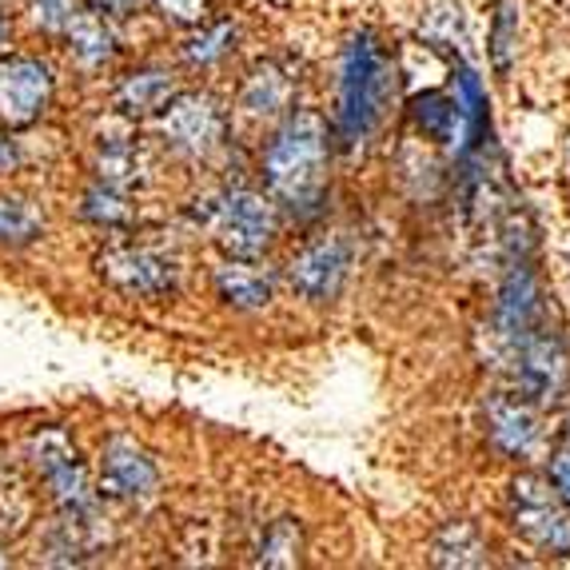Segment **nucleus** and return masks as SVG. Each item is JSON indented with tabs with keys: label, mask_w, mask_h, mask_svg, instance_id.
I'll use <instances>...</instances> for the list:
<instances>
[{
	"label": "nucleus",
	"mask_w": 570,
	"mask_h": 570,
	"mask_svg": "<svg viewBox=\"0 0 570 570\" xmlns=\"http://www.w3.org/2000/svg\"><path fill=\"white\" fill-rule=\"evenodd\" d=\"M264 188L295 216H312L327 191V124L312 108L284 120L264 153Z\"/></svg>",
	"instance_id": "nucleus-1"
},
{
	"label": "nucleus",
	"mask_w": 570,
	"mask_h": 570,
	"mask_svg": "<svg viewBox=\"0 0 570 570\" xmlns=\"http://www.w3.org/2000/svg\"><path fill=\"white\" fill-rule=\"evenodd\" d=\"M391 96H395V65L387 48L371 29L355 32L352 45L343 48L340 108H335V136L347 153L367 144V136L380 128Z\"/></svg>",
	"instance_id": "nucleus-2"
},
{
	"label": "nucleus",
	"mask_w": 570,
	"mask_h": 570,
	"mask_svg": "<svg viewBox=\"0 0 570 570\" xmlns=\"http://www.w3.org/2000/svg\"><path fill=\"white\" fill-rule=\"evenodd\" d=\"M507 363H511L514 395L527 400L531 407H547L567 387V371H570L567 343H562V335L547 320L514 343V352L507 355Z\"/></svg>",
	"instance_id": "nucleus-3"
},
{
	"label": "nucleus",
	"mask_w": 570,
	"mask_h": 570,
	"mask_svg": "<svg viewBox=\"0 0 570 570\" xmlns=\"http://www.w3.org/2000/svg\"><path fill=\"white\" fill-rule=\"evenodd\" d=\"M212 239H216L232 259H256L264 256L276 239V200L259 191H228L208 212Z\"/></svg>",
	"instance_id": "nucleus-4"
},
{
	"label": "nucleus",
	"mask_w": 570,
	"mask_h": 570,
	"mask_svg": "<svg viewBox=\"0 0 570 570\" xmlns=\"http://www.w3.org/2000/svg\"><path fill=\"white\" fill-rule=\"evenodd\" d=\"M511 527L539 551L570 554V503L542 475H519L511 483Z\"/></svg>",
	"instance_id": "nucleus-5"
},
{
	"label": "nucleus",
	"mask_w": 570,
	"mask_h": 570,
	"mask_svg": "<svg viewBox=\"0 0 570 570\" xmlns=\"http://www.w3.org/2000/svg\"><path fill=\"white\" fill-rule=\"evenodd\" d=\"M32 463L40 466L48 491H52V503L68 514V519H85L96 503V491L88 483L85 463L77 459V448L68 443L65 431H40L29 443Z\"/></svg>",
	"instance_id": "nucleus-6"
},
{
	"label": "nucleus",
	"mask_w": 570,
	"mask_h": 570,
	"mask_svg": "<svg viewBox=\"0 0 570 570\" xmlns=\"http://www.w3.org/2000/svg\"><path fill=\"white\" fill-rule=\"evenodd\" d=\"M52 68L37 57L0 60V128H29L52 105Z\"/></svg>",
	"instance_id": "nucleus-7"
},
{
	"label": "nucleus",
	"mask_w": 570,
	"mask_h": 570,
	"mask_svg": "<svg viewBox=\"0 0 570 570\" xmlns=\"http://www.w3.org/2000/svg\"><path fill=\"white\" fill-rule=\"evenodd\" d=\"M542 320H547L542 315V292L531 264L523 256L511 259L503 284H499V299H494V315H491V335L499 343L503 360L514 352V343L523 340L531 327H539Z\"/></svg>",
	"instance_id": "nucleus-8"
},
{
	"label": "nucleus",
	"mask_w": 570,
	"mask_h": 570,
	"mask_svg": "<svg viewBox=\"0 0 570 570\" xmlns=\"http://www.w3.org/2000/svg\"><path fill=\"white\" fill-rule=\"evenodd\" d=\"M160 132L176 153L204 156L224 140V108L208 92H180L168 96L160 116Z\"/></svg>",
	"instance_id": "nucleus-9"
},
{
	"label": "nucleus",
	"mask_w": 570,
	"mask_h": 570,
	"mask_svg": "<svg viewBox=\"0 0 570 570\" xmlns=\"http://www.w3.org/2000/svg\"><path fill=\"white\" fill-rule=\"evenodd\" d=\"M96 267L116 292L136 295V299H164L176 292V264L148 247H108L96 259Z\"/></svg>",
	"instance_id": "nucleus-10"
},
{
	"label": "nucleus",
	"mask_w": 570,
	"mask_h": 570,
	"mask_svg": "<svg viewBox=\"0 0 570 570\" xmlns=\"http://www.w3.org/2000/svg\"><path fill=\"white\" fill-rule=\"evenodd\" d=\"M347 272H352V244L343 236H324V239H315V244H307L304 252L292 259L287 279H292V287L304 295V299L327 304V299L340 295Z\"/></svg>",
	"instance_id": "nucleus-11"
},
{
	"label": "nucleus",
	"mask_w": 570,
	"mask_h": 570,
	"mask_svg": "<svg viewBox=\"0 0 570 570\" xmlns=\"http://www.w3.org/2000/svg\"><path fill=\"white\" fill-rule=\"evenodd\" d=\"M156 487H160V471L148 459V451L136 448L128 435L108 439L105 455H100V483H96V491L105 494V499L132 503V499H148Z\"/></svg>",
	"instance_id": "nucleus-12"
},
{
	"label": "nucleus",
	"mask_w": 570,
	"mask_h": 570,
	"mask_svg": "<svg viewBox=\"0 0 570 570\" xmlns=\"http://www.w3.org/2000/svg\"><path fill=\"white\" fill-rule=\"evenodd\" d=\"M487 435L499 451L507 455H531L534 443H539V415L527 400L519 395H491L487 403Z\"/></svg>",
	"instance_id": "nucleus-13"
},
{
	"label": "nucleus",
	"mask_w": 570,
	"mask_h": 570,
	"mask_svg": "<svg viewBox=\"0 0 570 570\" xmlns=\"http://www.w3.org/2000/svg\"><path fill=\"white\" fill-rule=\"evenodd\" d=\"M216 292L224 304L239 307V312H259L272 304L276 279H272V272L247 264V259H232L216 272Z\"/></svg>",
	"instance_id": "nucleus-14"
},
{
	"label": "nucleus",
	"mask_w": 570,
	"mask_h": 570,
	"mask_svg": "<svg viewBox=\"0 0 570 570\" xmlns=\"http://www.w3.org/2000/svg\"><path fill=\"white\" fill-rule=\"evenodd\" d=\"M431 562L435 567H455V570H466V567H487V539L475 523H466V519H451L435 531L431 539Z\"/></svg>",
	"instance_id": "nucleus-15"
},
{
	"label": "nucleus",
	"mask_w": 570,
	"mask_h": 570,
	"mask_svg": "<svg viewBox=\"0 0 570 570\" xmlns=\"http://www.w3.org/2000/svg\"><path fill=\"white\" fill-rule=\"evenodd\" d=\"M65 32H68V52H72L80 65L100 68L116 57V37H112V29L105 24L100 12H92V9L77 12V17L65 24Z\"/></svg>",
	"instance_id": "nucleus-16"
},
{
	"label": "nucleus",
	"mask_w": 570,
	"mask_h": 570,
	"mask_svg": "<svg viewBox=\"0 0 570 570\" xmlns=\"http://www.w3.org/2000/svg\"><path fill=\"white\" fill-rule=\"evenodd\" d=\"M171 96V77L160 68H148V72H132L116 88V108L124 116H153L168 105Z\"/></svg>",
	"instance_id": "nucleus-17"
},
{
	"label": "nucleus",
	"mask_w": 570,
	"mask_h": 570,
	"mask_svg": "<svg viewBox=\"0 0 570 570\" xmlns=\"http://www.w3.org/2000/svg\"><path fill=\"white\" fill-rule=\"evenodd\" d=\"M287 96H292V80H287L284 68L276 65H259L252 77L244 80V92H239V105L252 116H276L287 108Z\"/></svg>",
	"instance_id": "nucleus-18"
},
{
	"label": "nucleus",
	"mask_w": 570,
	"mask_h": 570,
	"mask_svg": "<svg viewBox=\"0 0 570 570\" xmlns=\"http://www.w3.org/2000/svg\"><path fill=\"white\" fill-rule=\"evenodd\" d=\"M256 562L259 567H299L304 562V527H299V519L267 523Z\"/></svg>",
	"instance_id": "nucleus-19"
},
{
	"label": "nucleus",
	"mask_w": 570,
	"mask_h": 570,
	"mask_svg": "<svg viewBox=\"0 0 570 570\" xmlns=\"http://www.w3.org/2000/svg\"><path fill=\"white\" fill-rule=\"evenodd\" d=\"M40 232H45V219H40V212L29 200L0 196V244L24 247L32 239H40Z\"/></svg>",
	"instance_id": "nucleus-20"
},
{
	"label": "nucleus",
	"mask_w": 570,
	"mask_h": 570,
	"mask_svg": "<svg viewBox=\"0 0 570 570\" xmlns=\"http://www.w3.org/2000/svg\"><path fill=\"white\" fill-rule=\"evenodd\" d=\"M514 52H519V4L514 0H499L491 24V65L499 77L511 72Z\"/></svg>",
	"instance_id": "nucleus-21"
},
{
	"label": "nucleus",
	"mask_w": 570,
	"mask_h": 570,
	"mask_svg": "<svg viewBox=\"0 0 570 570\" xmlns=\"http://www.w3.org/2000/svg\"><path fill=\"white\" fill-rule=\"evenodd\" d=\"M96 168H100V184H108V188H132V184H140V160H136V148L128 144V136L124 140H108L100 148Z\"/></svg>",
	"instance_id": "nucleus-22"
},
{
	"label": "nucleus",
	"mask_w": 570,
	"mask_h": 570,
	"mask_svg": "<svg viewBox=\"0 0 570 570\" xmlns=\"http://www.w3.org/2000/svg\"><path fill=\"white\" fill-rule=\"evenodd\" d=\"M232 40H236V29H232L228 20H216V24H200V32L196 37L184 40V60L188 65H216L224 52L232 48Z\"/></svg>",
	"instance_id": "nucleus-23"
},
{
	"label": "nucleus",
	"mask_w": 570,
	"mask_h": 570,
	"mask_svg": "<svg viewBox=\"0 0 570 570\" xmlns=\"http://www.w3.org/2000/svg\"><path fill=\"white\" fill-rule=\"evenodd\" d=\"M85 219H92V224H100V228H128L132 224V204L124 200L120 188H92L85 196Z\"/></svg>",
	"instance_id": "nucleus-24"
},
{
	"label": "nucleus",
	"mask_w": 570,
	"mask_h": 570,
	"mask_svg": "<svg viewBox=\"0 0 570 570\" xmlns=\"http://www.w3.org/2000/svg\"><path fill=\"white\" fill-rule=\"evenodd\" d=\"M32 24L45 32H65V24L80 12L77 0H32L29 4Z\"/></svg>",
	"instance_id": "nucleus-25"
},
{
	"label": "nucleus",
	"mask_w": 570,
	"mask_h": 570,
	"mask_svg": "<svg viewBox=\"0 0 570 570\" xmlns=\"http://www.w3.org/2000/svg\"><path fill=\"white\" fill-rule=\"evenodd\" d=\"M156 9H160V17L171 20V24H180V29H196V24L208 20L212 0H156Z\"/></svg>",
	"instance_id": "nucleus-26"
},
{
	"label": "nucleus",
	"mask_w": 570,
	"mask_h": 570,
	"mask_svg": "<svg viewBox=\"0 0 570 570\" xmlns=\"http://www.w3.org/2000/svg\"><path fill=\"white\" fill-rule=\"evenodd\" d=\"M551 479H554V487H559V494L570 503V455H562V459H554V466H551Z\"/></svg>",
	"instance_id": "nucleus-27"
},
{
	"label": "nucleus",
	"mask_w": 570,
	"mask_h": 570,
	"mask_svg": "<svg viewBox=\"0 0 570 570\" xmlns=\"http://www.w3.org/2000/svg\"><path fill=\"white\" fill-rule=\"evenodd\" d=\"M136 0H88V9L92 12H100V17H105V12H124V9H132Z\"/></svg>",
	"instance_id": "nucleus-28"
},
{
	"label": "nucleus",
	"mask_w": 570,
	"mask_h": 570,
	"mask_svg": "<svg viewBox=\"0 0 570 570\" xmlns=\"http://www.w3.org/2000/svg\"><path fill=\"white\" fill-rule=\"evenodd\" d=\"M9 168H17V148L0 136V171H9Z\"/></svg>",
	"instance_id": "nucleus-29"
},
{
	"label": "nucleus",
	"mask_w": 570,
	"mask_h": 570,
	"mask_svg": "<svg viewBox=\"0 0 570 570\" xmlns=\"http://www.w3.org/2000/svg\"><path fill=\"white\" fill-rule=\"evenodd\" d=\"M9 37H12V24H9V20H4V17H0V48L9 45Z\"/></svg>",
	"instance_id": "nucleus-30"
},
{
	"label": "nucleus",
	"mask_w": 570,
	"mask_h": 570,
	"mask_svg": "<svg viewBox=\"0 0 570 570\" xmlns=\"http://www.w3.org/2000/svg\"><path fill=\"white\" fill-rule=\"evenodd\" d=\"M567 448H570V423H567Z\"/></svg>",
	"instance_id": "nucleus-31"
},
{
	"label": "nucleus",
	"mask_w": 570,
	"mask_h": 570,
	"mask_svg": "<svg viewBox=\"0 0 570 570\" xmlns=\"http://www.w3.org/2000/svg\"><path fill=\"white\" fill-rule=\"evenodd\" d=\"M4 562H9V559H4V554H0V567H4Z\"/></svg>",
	"instance_id": "nucleus-32"
}]
</instances>
